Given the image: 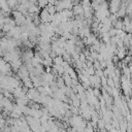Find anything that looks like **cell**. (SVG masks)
<instances>
[{"label":"cell","instance_id":"obj_1","mask_svg":"<svg viewBox=\"0 0 132 132\" xmlns=\"http://www.w3.org/2000/svg\"><path fill=\"white\" fill-rule=\"evenodd\" d=\"M39 18H40V21L42 23H51L52 22V19H53V14H50L47 9L45 7L41 8V10L39 11Z\"/></svg>","mask_w":132,"mask_h":132},{"label":"cell","instance_id":"obj_2","mask_svg":"<svg viewBox=\"0 0 132 132\" xmlns=\"http://www.w3.org/2000/svg\"><path fill=\"white\" fill-rule=\"evenodd\" d=\"M16 74H18V76L20 77L21 80H22L23 78L29 76V71H28L27 67L25 66V64H22V65H21V67H20V68L18 69V71H16Z\"/></svg>","mask_w":132,"mask_h":132},{"label":"cell","instance_id":"obj_3","mask_svg":"<svg viewBox=\"0 0 132 132\" xmlns=\"http://www.w3.org/2000/svg\"><path fill=\"white\" fill-rule=\"evenodd\" d=\"M71 10H72V12H73L74 15H84V8H82V6H81L80 3L73 4Z\"/></svg>","mask_w":132,"mask_h":132},{"label":"cell","instance_id":"obj_4","mask_svg":"<svg viewBox=\"0 0 132 132\" xmlns=\"http://www.w3.org/2000/svg\"><path fill=\"white\" fill-rule=\"evenodd\" d=\"M10 67H11V70L13 71V73H16V71H18V69L21 67V65L23 64V62H22V60H21V58H19V59H15V60H12L10 63Z\"/></svg>","mask_w":132,"mask_h":132},{"label":"cell","instance_id":"obj_5","mask_svg":"<svg viewBox=\"0 0 132 132\" xmlns=\"http://www.w3.org/2000/svg\"><path fill=\"white\" fill-rule=\"evenodd\" d=\"M41 114H42L41 109H36V108H33V107H30L29 116L34 117V118H40V116H41Z\"/></svg>","mask_w":132,"mask_h":132},{"label":"cell","instance_id":"obj_6","mask_svg":"<svg viewBox=\"0 0 132 132\" xmlns=\"http://www.w3.org/2000/svg\"><path fill=\"white\" fill-rule=\"evenodd\" d=\"M41 64L43 65V67H52V65H53V58L52 57L43 58Z\"/></svg>","mask_w":132,"mask_h":132},{"label":"cell","instance_id":"obj_7","mask_svg":"<svg viewBox=\"0 0 132 132\" xmlns=\"http://www.w3.org/2000/svg\"><path fill=\"white\" fill-rule=\"evenodd\" d=\"M7 4L11 10H15L19 3H18V0H7Z\"/></svg>","mask_w":132,"mask_h":132},{"label":"cell","instance_id":"obj_8","mask_svg":"<svg viewBox=\"0 0 132 132\" xmlns=\"http://www.w3.org/2000/svg\"><path fill=\"white\" fill-rule=\"evenodd\" d=\"M45 8L47 9V11H48V13H50V14H54V13L56 12L55 5H54V4H50V3H47V4H46V6H45Z\"/></svg>","mask_w":132,"mask_h":132},{"label":"cell","instance_id":"obj_9","mask_svg":"<svg viewBox=\"0 0 132 132\" xmlns=\"http://www.w3.org/2000/svg\"><path fill=\"white\" fill-rule=\"evenodd\" d=\"M64 60H63V58H62V56H56V57H54L53 58V63L54 64H62V62H63Z\"/></svg>","mask_w":132,"mask_h":132},{"label":"cell","instance_id":"obj_10","mask_svg":"<svg viewBox=\"0 0 132 132\" xmlns=\"http://www.w3.org/2000/svg\"><path fill=\"white\" fill-rule=\"evenodd\" d=\"M37 5L40 7V8H43V7H45L46 6V4L48 3L47 2V0H37Z\"/></svg>","mask_w":132,"mask_h":132},{"label":"cell","instance_id":"obj_11","mask_svg":"<svg viewBox=\"0 0 132 132\" xmlns=\"http://www.w3.org/2000/svg\"><path fill=\"white\" fill-rule=\"evenodd\" d=\"M11 28H12V27H11L10 25H8V24H3V26H2V29H1V30H2L3 32H5V33H6V32H8Z\"/></svg>","mask_w":132,"mask_h":132},{"label":"cell","instance_id":"obj_12","mask_svg":"<svg viewBox=\"0 0 132 132\" xmlns=\"http://www.w3.org/2000/svg\"><path fill=\"white\" fill-rule=\"evenodd\" d=\"M108 34H109V36H110V37L116 36V35H117V29H116V28H113V27H111V28L108 30Z\"/></svg>","mask_w":132,"mask_h":132},{"label":"cell","instance_id":"obj_13","mask_svg":"<svg viewBox=\"0 0 132 132\" xmlns=\"http://www.w3.org/2000/svg\"><path fill=\"white\" fill-rule=\"evenodd\" d=\"M86 70H87V72H88L89 75H93V74H95V69H94L93 66H91V67H87Z\"/></svg>","mask_w":132,"mask_h":132},{"label":"cell","instance_id":"obj_14","mask_svg":"<svg viewBox=\"0 0 132 132\" xmlns=\"http://www.w3.org/2000/svg\"><path fill=\"white\" fill-rule=\"evenodd\" d=\"M93 94H94L95 97H98V96L101 95V90L98 89V88H93Z\"/></svg>","mask_w":132,"mask_h":132},{"label":"cell","instance_id":"obj_15","mask_svg":"<svg viewBox=\"0 0 132 132\" xmlns=\"http://www.w3.org/2000/svg\"><path fill=\"white\" fill-rule=\"evenodd\" d=\"M0 56H1V57L3 56V51H2V48H1V47H0Z\"/></svg>","mask_w":132,"mask_h":132},{"label":"cell","instance_id":"obj_16","mask_svg":"<svg viewBox=\"0 0 132 132\" xmlns=\"http://www.w3.org/2000/svg\"><path fill=\"white\" fill-rule=\"evenodd\" d=\"M2 110H3V107H2V106H0V113L2 112Z\"/></svg>","mask_w":132,"mask_h":132},{"label":"cell","instance_id":"obj_17","mask_svg":"<svg viewBox=\"0 0 132 132\" xmlns=\"http://www.w3.org/2000/svg\"><path fill=\"white\" fill-rule=\"evenodd\" d=\"M0 92H1V88H0Z\"/></svg>","mask_w":132,"mask_h":132}]
</instances>
